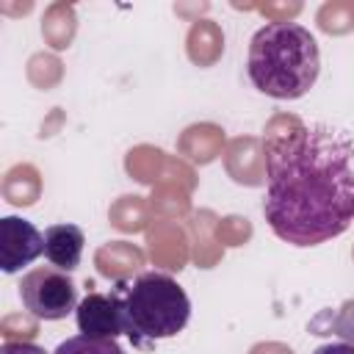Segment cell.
<instances>
[{"label":"cell","mask_w":354,"mask_h":354,"mask_svg":"<svg viewBox=\"0 0 354 354\" xmlns=\"http://www.w3.org/2000/svg\"><path fill=\"white\" fill-rule=\"evenodd\" d=\"M313 354H354V346L337 340V343H324V346H318Z\"/></svg>","instance_id":"obj_11"},{"label":"cell","mask_w":354,"mask_h":354,"mask_svg":"<svg viewBox=\"0 0 354 354\" xmlns=\"http://www.w3.org/2000/svg\"><path fill=\"white\" fill-rule=\"evenodd\" d=\"M0 354H47L41 346H36V343H22V340H8V343H3V348H0Z\"/></svg>","instance_id":"obj_10"},{"label":"cell","mask_w":354,"mask_h":354,"mask_svg":"<svg viewBox=\"0 0 354 354\" xmlns=\"http://www.w3.org/2000/svg\"><path fill=\"white\" fill-rule=\"evenodd\" d=\"M19 299L30 315L41 321H61L77 310V285L66 271L53 266L30 268L19 282Z\"/></svg>","instance_id":"obj_4"},{"label":"cell","mask_w":354,"mask_h":354,"mask_svg":"<svg viewBox=\"0 0 354 354\" xmlns=\"http://www.w3.org/2000/svg\"><path fill=\"white\" fill-rule=\"evenodd\" d=\"M53 354H124V351H122V346L116 340L75 335V337H66L64 343H58Z\"/></svg>","instance_id":"obj_9"},{"label":"cell","mask_w":354,"mask_h":354,"mask_svg":"<svg viewBox=\"0 0 354 354\" xmlns=\"http://www.w3.org/2000/svg\"><path fill=\"white\" fill-rule=\"evenodd\" d=\"M111 293L119 299L124 335L136 348L174 337L191 318V299L174 277L163 271H144L119 279Z\"/></svg>","instance_id":"obj_3"},{"label":"cell","mask_w":354,"mask_h":354,"mask_svg":"<svg viewBox=\"0 0 354 354\" xmlns=\"http://www.w3.org/2000/svg\"><path fill=\"white\" fill-rule=\"evenodd\" d=\"M263 216L290 246H318L354 221V141L332 124H293L266 141Z\"/></svg>","instance_id":"obj_1"},{"label":"cell","mask_w":354,"mask_h":354,"mask_svg":"<svg viewBox=\"0 0 354 354\" xmlns=\"http://www.w3.org/2000/svg\"><path fill=\"white\" fill-rule=\"evenodd\" d=\"M39 254H44V235L28 218H0V268L6 274H17Z\"/></svg>","instance_id":"obj_5"},{"label":"cell","mask_w":354,"mask_h":354,"mask_svg":"<svg viewBox=\"0 0 354 354\" xmlns=\"http://www.w3.org/2000/svg\"><path fill=\"white\" fill-rule=\"evenodd\" d=\"M307 329L313 335H332L348 346H354V299H346L337 310H321Z\"/></svg>","instance_id":"obj_8"},{"label":"cell","mask_w":354,"mask_h":354,"mask_svg":"<svg viewBox=\"0 0 354 354\" xmlns=\"http://www.w3.org/2000/svg\"><path fill=\"white\" fill-rule=\"evenodd\" d=\"M77 329L86 337H102V340H116L119 335H124L122 326V310H119V299L113 293H88L80 299L77 310Z\"/></svg>","instance_id":"obj_6"},{"label":"cell","mask_w":354,"mask_h":354,"mask_svg":"<svg viewBox=\"0 0 354 354\" xmlns=\"http://www.w3.org/2000/svg\"><path fill=\"white\" fill-rule=\"evenodd\" d=\"M86 235L77 224H50L44 230V257L58 271H75L83 257Z\"/></svg>","instance_id":"obj_7"},{"label":"cell","mask_w":354,"mask_h":354,"mask_svg":"<svg viewBox=\"0 0 354 354\" xmlns=\"http://www.w3.org/2000/svg\"><path fill=\"white\" fill-rule=\"evenodd\" d=\"M249 80L274 100L304 97L321 72L315 36L299 22H268L249 41Z\"/></svg>","instance_id":"obj_2"}]
</instances>
